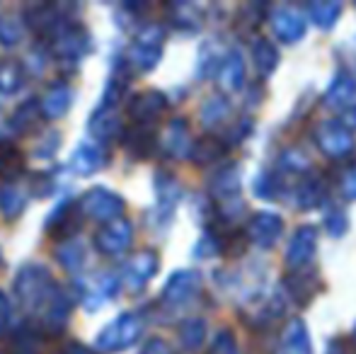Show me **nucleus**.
Here are the masks:
<instances>
[{"label":"nucleus","mask_w":356,"mask_h":354,"mask_svg":"<svg viewBox=\"0 0 356 354\" xmlns=\"http://www.w3.org/2000/svg\"><path fill=\"white\" fill-rule=\"evenodd\" d=\"M32 187H34V194H37V197H49V194L54 192V177L49 175V172H39V175L34 177Z\"/></svg>","instance_id":"47"},{"label":"nucleus","mask_w":356,"mask_h":354,"mask_svg":"<svg viewBox=\"0 0 356 354\" xmlns=\"http://www.w3.org/2000/svg\"><path fill=\"white\" fill-rule=\"evenodd\" d=\"M27 207V194L24 189L15 187V184H3L0 187V211L5 214V218H15L24 211Z\"/></svg>","instance_id":"32"},{"label":"nucleus","mask_w":356,"mask_h":354,"mask_svg":"<svg viewBox=\"0 0 356 354\" xmlns=\"http://www.w3.org/2000/svg\"><path fill=\"white\" fill-rule=\"evenodd\" d=\"M356 99V76L347 71H339L332 78L330 88L325 90V104L332 109H347Z\"/></svg>","instance_id":"19"},{"label":"nucleus","mask_w":356,"mask_h":354,"mask_svg":"<svg viewBox=\"0 0 356 354\" xmlns=\"http://www.w3.org/2000/svg\"><path fill=\"white\" fill-rule=\"evenodd\" d=\"M325 197V184L320 177H305L300 179V184L296 187V204L300 209H313L323 202Z\"/></svg>","instance_id":"30"},{"label":"nucleus","mask_w":356,"mask_h":354,"mask_svg":"<svg viewBox=\"0 0 356 354\" xmlns=\"http://www.w3.org/2000/svg\"><path fill=\"white\" fill-rule=\"evenodd\" d=\"M218 83L223 86L225 92H238L245 83V63L238 49H230L218 66Z\"/></svg>","instance_id":"21"},{"label":"nucleus","mask_w":356,"mask_h":354,"mask_svg":"<svg viewBox=\"0 0 356 354\" xmlns=\"http://www.w3.org/2000/svg\"><path fill=\"white\" fill-rule=\"evenodd\" d=\"M104 163H107L104 148L97 141H83L71 156V170L80 177H88L97 172Z\"/></svg>","instance_id":"16"},{"label":"nucleus","mask_w":356,"mask_h":354,"mask_svg":"<svg viewBox=\"0 0 356 354\" xmlns=\"http://www.w3.org/2000/svg\"><path fill=\"white\" fill-rule=\"evenodd\" d=\"M269 24H272L274 34L286 44L300 42V39L305 37V29H308V19L296 8H291V5H279V8H274L272 15H269Z\"/></svg>","instance_id":"12"},{"label":"nucleus","mask_w":356,"mask_h":354,"mask_svg":"<svg viewBox=\"0 0 356 354\" xmlns=\"http://www.w3.org/2000/svg\"><path fill=\"white\" fill-rule=\"evenodd\" d=\"M354 340H356V325H354Z\"/></svg>","instance_id":"53"},{"label":"nucleus","mask_w":356,"mask_h":354,"mask_svg":"<svg viewBox=\"0 0 356 354\" xmlns=\"http://www.w3.org/2000/svg\"><path fill=\"white\" fill-rule=\"evenodd\" d=\"M209 189H211V194L220 204L235 202L240 194V170L235 166L220 168L211 177V182H209Z\"/></svg>","instance_id":"23"},{"label":"nucleus","mask_w":356,"mask_h":354,"mask_svg":"<svg viewBox=\"0 0 356 354\" xmlns=\"http://www.w3.org/2000/svg\"><path fill=\"white\" fill-rule=\"evenodd\" d=\"M279 354H313L308 328L300 318H291L279 335Z\"/></svg>","instance_id":"17"},{"label":"nucleus","mask_w":356,"mask_h":354,"mask_svg":"<svg viewBox=\"0 0 356 354\" xmlns=\"http://www.w3.org/2000/svg\"><path fill=\"white\" fill-rule=\"evenodd\" d=\"M163 148L165 153H170V156L175 158H187L192 156V136H189V124L184 122V119L175 117L172 122L168 124V129H165V136H163Z\"/></svg>","instance_id":"20"},{"label":"nucleus","mask_w":356,"mask_h":354,"mask_svg":"<svg viewBox=\"0 0 356 354\" xmlns=\"http://www.w3.org/2000/svg\"><path fill=\"white\" fill-rule=\"evenodd\" d=\"M207 340V321L204 318H187L179 325V342L187 350H197L202 347V342Z\"/></svg>","instance_id":"35"},{"label":"nucleus","mask_w":356,"mask_h":354,"mask_svg":"<svg viewBox=\"0 0 356 354\" xmlns=\"http://www.w3.org/2000/svg\"><path fill=\"white\" fill-rule=\"evenodd\" d=\"M318 148L327 158H344L354 151V134L342 119H327L315 129Z\"/></svg>","instance_id":"5"},{"label":"nucleus","mask_w":356,"mask_h":354,"mask_svg":"<svg viewBox=\"0 0 356 354\" xmlns=\"http://www.w3.org/2000/svg\"><path fill=\"white\" fill-rule=\"evenodd\" d=\"M124 146H127V151L131 153V156L148 158L155 148L153 129H150L148 124H134L127 131V136H124Z\"/></svg>","instance_id":"26"},{"label":"nucleus","mask_w":356,"mask_h":354,"mask_svg":"<svg viewBox=\"0 0 356 354\" xmlns=\"http://www.w3.org/2000/svg\"><path fill=\"white\" fill-rule=\"evenodd\" d=\"M24 170V156L15 146H0V177L13 179Z\"/></svg>","instance_id":"37"},{"label":"nucleus","mask_w":356,"mask_h":354,"mask_svg":"<svg viewBox=\"0 0 356 354\" xmlns=\"http://www.w3.org/2000/svg\"><path fill=\"white\" fill-rule=\"evenodd\" d=\"M13 289L19 306L32 313V311H42L47 306L54 289H56V282H54V277L44 265H24L17 272V277H15Z\"/></svg>","instance_id":"1"},{"label":"nucleus","mask_w":356,"mask_h":354,"mask_svg":"<svg viewBox=\"0 0 356 354\" xmlns=\"http://www.w3.org/2000/svg\"><path fill=\"white\" fill-rule=\"evenodd\" d=\"M282 231H284V218L272 211H257L248 221V228H245L250 243L262 248V250H269L282 238Z\"/></svg>","instance_id":"9"},{"label":"nucleus","mask_w":356,"mask_h":354,"mask_svg":"<svg viewBox=\"0 0 356 354\" xmlns=\"http://www.w3.org/2000/svg\"><path fill=\"white\" fill-rule=\"evenodd\" d=\"M327 354H344V350L337 345V347H330V352H327Z\"/></svg>","instance_id":"51"},{"label":"nucleus","mask_w":356,"mask_h":354,"mask_svg":"<svg viewBox=\"0 0 356 354\" xmlns=\"http://www.w3.org/2000/svg\"><path fill=\"white\" fill-rule=\"evenodd\" d=\"M175 13H177V17H175V22L182 24L184 29H197L199 24H202V19H199L197 15V8L194 5H175Z\"/></svg>","instance_id":"44"},{"label":"nucleus","mask_w":356,"mask_h":354,"mask_svg":"<svg viewBox=\"0 0 356 354\" xmlns=\"http://www.w3.org/2000/svg\"><path fill=\"white\" fill-rule=\"evenodd\" d=\"M134 241V223L127 216L114 218V221L104 223L92 238V246L102 255H122L129 250Z\"/></svg>","instance_id":"6"},{"label":"nucleus","mask_w":356,"mask_h":354,"mask_svg":"<svg viewBox=\"0 0 356 354\" xmlns=\"http://www.w3.org/2000/svg\"><path fill=\"white\" fill-rule=\"evenodd\" d=\"M342 15V3H332V0H318V3L308 5V19H313L320 29L334 27V22Z\"/></svg>","instance_id":"29"},{"label":"nucleus","mask_w":356,"mask_h":354,"mask_svg":"<svg viewBox=\"0 0 356 354\" xmlns=\"http://www.w3.org/2000/svg\"><path fill=\"white\" fill-rule=\"evenodd\" d=\"M22 34H24V27L17 17L13 15H0V44L3 47H17L22 42Z\"/></svg>","instance_id":"38"},{"label":"nucleus","mask_w":356,"mask_h":354,"mask_svg":"<svg viewBox=\"0 0 356 354\" xmlns=\"http://www.w3.org/2000/svg\"><path fill=\"white\" fill-rule=\"evenodd\" d=\"M141 354H172V352H170V345L163 340V337H150V340L143 345Z\"/></svg>","instance_id":"48"},{"label":"nucleus","mask_w":356,"mask_h":354,"mask_svg":"<svg viewBox=\"0 0 356 354\" xmlns=\"http://www.w3.org/2000/svg\"><path fill=\"white\" fill-rule=\"evenodd\" d=\"M286 289L293 293L296 301L305 303L315 293V279L313 277H305V274H300V272H296L293 277H289V282H286Z\"/></svg>","instance_id":"39"},{"label":"nucleus","mask_w":356,"mask_h":354,"mask_svg":"<svg viewBox=\"0 0 356 354\" xmlns=\"http://www.w3.org/2000/svg\"><path fill=\"white\" fill-rule=\"evenodd\" d=\"M80 214L90 216L92 221H114V218H122L124 214V199L117 192L104 187H92L80 197L78 202Z\"/></svg>","instance_id":"4"},{"label":"nucleus","mask_w":356,"mask_h":354,"mask_svg":"<svg viewBox=\"0 0 356 354\" xmlns=\"http://www.w3.org/2000/svg\"><path fill=\"white\" fill-rule=\"evenodd\" d=\"M252 61L254 68L259 71V76H272L274 68L279 66V51L267 37H257L252 42Z\"/></svg>","instance_id":"27"},{"label":"nucleus","mask_w":356,"mask_h":354,"mask_svg":"<svg viewBox=\"0 0 356 354\" xmlns=\"http://www.w3.org/2000/svg\"><path fill=\"white\" fill-rule=\"evenodd\" d=\"M254 192H257V197L262 199H274L279 192V182L274 175H269V172H262V175L254 177Z\"/></svg>","instance_id":"43"},{"label":"nucleus","mask_w":356,"mask_h":354,"mask_svg":"<svg viewBox=\"0 0 356 354\" xmlns=\"http://www.w3.org/2000/svg\"><path fill=\"white\" fill-rule=\"evenodd\" d=\"M24 19H27V24L32 27V32L39 34L42 39L44 37L54 39L58 34V29L66 24L54 5H34V8H29L27 13H24Z\"/></svg>","instance_id":"15"},{"label":"nucleus","mask_w":356,"mask_h":354,"mask_svg":"<svg viewBox=\"0 0 356 354\" xmlns=\"http://www.w3.org/2000/svg\"><path fill=\"white\" fill-rule=\"evenodd\" d=\"M61 354H90V350H85V347L78 345V342H68V347Z\"/></svg>","instance_id":"50"},{"label":"nucleus","mask_w":356,"mask_h":354,"mask_svg":"<svg viewBox=\"0 0 356 354\" xmlns=\"http://www.w3.org/2000/svg\"><path fill=\"white\" fill-rule=\"evenodd\" d=\"M90 32L78 22H66L54 37V51L61 61H80V56L90 51Z\"/></svg>","instance_id":"7"},{"label":"nucleus","mask_w":356,"mask_h":354,"mask_svg":"<svg viewBox=\"0 0 356 354\" xmlns=\"http://www.w3.org/2000/svg\"><path fill=\"white\" fill-rule=\"evenodd\" d=\"M225 151V141L218 136H204L199 138L197 143H194L192 148V158L194 163H199V166H209V163H216L220 156H223Z\"/></svg>","instance_id":"31"},{"label":"nucleus","mask_w":356,"mask_h":354,"mask_svg":"<svg viewBox=\"0 0 356 354\" xmlns=\"http://www.w3.org/2000/svg\"><path fill=\"white\" fill-rule=\"evenodd\" d=\"M71 308H73V296L61 287V284H56L51 298H49L47 306H44V325H47L49 330L58 332L68 323Z\"/></svg>","instance_id":"18"},{"label":"nucleus","mask_w":356,"mask_h":354,"mask_svg":"<svg viewBox=\"0 0 356 354\" xmlns=\"http://www.w3.org/2000/svg\"><path fill=\"white\" fill-rule=\"evenodd\" d=\"M61 146V134L58 131H49L34 143V158H54V153Z\"/></svg>","instance_id":"40"},{"label":"nucleus","mask_w":356,"mask_h":354,"mask_svg":"<svg viewBox=\"0 0 356 354\" xmlns=\"http://www.w3.org/2000/svg\"><path fill=\"white\" fill-rule=\"evenodd\" d=\"M165 109H168L165 95L158 92V90H145V92H138L131 97V102H129V117L136 124H148L150 127V122H155Z\"/></svg>","instance_id":"14"},{"label":"nucleus","mask_w":356,"mask_h":354,"mask_svg":"<svg viewBox=\"0 0 356 354\" xmlns=\"http://www.w3.org/2000/svg\"><path fill=\"white\" fill-rule=\"evenodd\" d=\"M155 194H158V216L163 221L172 218V211L179 202V184L170 172H158L155 175Z\"/></svg>","instance_id":"22"},{"label":"nucleus","mask_w":356,"mask_h":354,"mask_svg":"<svg viewBox=\"0 0 356 354\" xmlns=\"http://www.w3.org/2000/svg\"><path fill=\"white\" fill-rule=\"evenodd\" d=\"M228 114H230L228 99L220 97V95H213V97H209L202 107V124L209 129H213V127H218V124H223Z\"/></svg>","instance_id":"36"},{"label":"nucleus","mask_w":356,"mask_h":354,"mask_svg":"<svg viewBox=\"0 0 356 354\" xmlns=\"http://www.w3.org/2000/svg\"><path fill=\"white\" fill-rule=\"evenodd\" d=\"M160 267V257L155 255L153 250H143V252H136L131 260L124 265V272H122V284L129 289V291H141L145 289V284L155 277Z\"/></svg>","instance_id":"10"},{"label":"nucleus","mask_w":356,"mask_h":354,"mask_svg":"<svg viewBox=\"0 0 356 354\" xmlns=\"http://www.w3.org/2000/svg\"><path fill=\"white\" fill-rule=\"evenodd\" d=\"M24 86V68L22 63L13 61H0V92L3 95H15L19 88Z\"/></svg>","instance_id":"33"},{"label":"nucleus","mask_w":356,"mask_h":354,"mask_svg":"<svg viewBox=\"0 0 356 354\" xmlns=\"http://www.w3.org/2000/svg\"><path fill=\"white\" fill-rule=\"evenodd\" d=\"M352 124H356V107H354V112H352Z\"/></svg>","instance_id":"52"},{"label":"nucleus","mask_w":356,"mask_h":354,"mask_svg":"<svg viewBox=\"0 0 356 354\" xmlns=\"http://www.w3.org/2000/svg\"><path fill=\"white\" fill-rule=\"evenodd\" d=\"M39 109H42V102H37V99H24V102L15 109L13 119H10V127H13V131H17V134L32 131L34 122H37Z\"/></svg>","instance_id":"34"},{"label":"nucleus","mask_w":356,"mask_h":354,"mask_svg":"<svg viewBox=\"0 0 356 354\" xmlns=\"http://www.w3.org/2000/svg\"><path fill=\"white\" fill-rule=\"evenodd\" d=\"M282 166L289 168V170L303 172L305 168L310 166V158L305 156L300 148H286V151L282 153Z\"/></svg>","instance_id":"42"},{"label":"nucleus","mask_w":356,"mask_h":354,"mask_svg":"<svg viewBox=\"0 0 356 354\" xmlns=\"http://www.w3.org/2000/svg\"><path fill=\"white\" fill-rule=\"evenodd\" d=\"M10 318H13V306H10L8 296L0 291V335H3V330L10 325Z\"/></svg>","instance_id":"49"},{"label":"nucleus","mask_w":356,"mask_h":354,"mask_svg":"<svg viewBox=\"0 0 356 354\" xmlns=\"http://www.w3.org/2000/svg\"><path fill=\"white\" fill-rule=\"evenodd\" d=\"M54 252H56L58 265L66 267L68 272H80V267L85 265V257H88L85 246L78 238H66V241H61Z\"/></svg>","instance_id":"28"},{"label":"nucleus","mask_w":356,"mask_h":354,"mask_svg":"<svg viewBox=\"0 0 356 354\" xmlns=\"http://www.w3.org/2000/svg\"><path fill=\"white\" fill-rule=\"evenodd\" d=\"M325 228H327V233L330 236H337V238H342L344 233H347V228H349V221H347V216H344L342 211H332V214H327V218H325Z\"/></svg>","instance_id":"45"},{"label":"nucleus","mask_w":356,"mask_h":354,"mask_svg":"<svg viewBox=\"0 0 356 354\" xmlns=\"http://www.w3.org/2000/svg\"><path fill=\"white\" fill-rule=\"evenodd\" d=\"M117 287H119V279L112 272H102L92 279H78L80 301H83V306L88 311H95L104 301L117 296Z\"/></svg>","instance_id":"11"},{"label":"nucleus","mask_w":356,"mask_h":354,"mask_svg":"<svg viewBox=\"0 0 356 354\" xmlns=\"http://www.w3.org/2000/svg\"><path fill=\"white\" fill-rule=\"evenodd\" d=\"M163 42L165 29L160 24H143L134 37L131 49H129V63L141 73L153 71L163 56Z\"/></svg>","instance_id":"3"},{"label":"nucleus","mask_w":356,"mask_h":354,"mask_svg":"<svg viewBox=\"0 0 356 354\" xmlns=\"http://www.w3.org/2000/svg\"><path fill=\"white\" fill-rule=\"evenodd\" d=\"M318 250V231L315 226H300L291 236V243L286 248V265L291 269H300L310 265Z\"/></svg>","instance_id":"13"},{"label":"nucleus","mask_w":356,"mask_h":354,"mask_svg":"<svg viewBox=\"0 0 356 354\" xmlns=\"http://www.w3.org/2000/svg\"><path fill=\"white\" fill-rule=\"evenodd\" d=\"M71 102H73V88L66 86L63 81H58L42 97V114L47 119H58L68 112Z\"/></svg>","instance_id":"24"},{"label":"nucleus","mask_w":356,"mask_h":354,"mask_svg":"<svg viewBox=\"0 0 356 354\" xmlns=\"http://www.w3.org/2000/svg\"><path fill=\"white\" fill-rule=\"evenodd\" d=\"M342 194L347 199H356V158L352 166L347 168V172L342 175Z\"/></svg>","instance_id":"46"},{"label":"nucleus","mask_w":356,"mask_h":354,"mask_svg":"<svg viewBox=\"0 0 356 354\" xmlns=\"http://www.w3.org/2000/svg\"><path fill=\"white\" fill-rule=\"evenodd\" d=\"M88 131L92 134L95 141H107V138L117 136V134H119V117H117V109L99 104V107L95 109L92 114H90Z\"/></svg>","instance_id":"25"},{"label":"nucleus","mask_w":356,"mask_h":354,"mask_svg":"<svg viewBox=\"0 0 356 354\" xmlns=\"http://www.w3.org/2000/svg\"><path fill=\"white\" fill-rule=\"evenodd\" d=\"M211 354H240L238 340L230 330H218L211 342Z\"/></svg>","instance_id":"41"},{"label":"nucleus","mask_w":356,"mask_h":354,"mask_svg":"<svg viewBox=\"0 0 356 354\" xmlns=\"http://www.w3.org/2000/svg\"><path fill=\"white\" fill-rule=\"evenodd\" d=\"M199 289H202V274L194 272V269H177V272L165 282L160 301H163L165 306H184V303L197 296Z\"/></svg>","instance_id":"8"},{"label":"nucleus","mask_w":356,"mask_h":354,"mask_svg":"<svg viewBox=\"0 0 356 354\" xmlns=\"http://www.w3.org/2000/svg\"><path fill=\"white\" fill-rule=\"evenodd\" d=\"M143 332V321L138 313L127 311L122 316H117L95 340V347L102 352H122L127 347H131L134 342L141 337Z\"/></svg>","instance_id":"2"}]
</instances>
